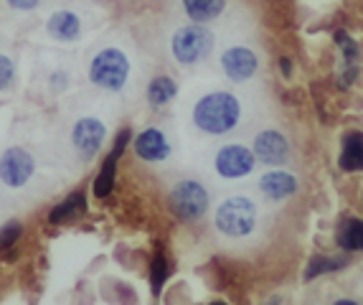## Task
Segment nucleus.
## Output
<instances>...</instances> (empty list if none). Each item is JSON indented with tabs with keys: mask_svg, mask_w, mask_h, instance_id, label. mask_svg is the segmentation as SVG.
<instances>
[{
	"mask_svg": "<svg viewBox=\"0 0 363 305\" xmlns=\"http://www.w3.org/2000/svg\"><path fill=\"white\" fill-rule=\"evenodd\" d=\"M244 107L231 92H208L194 104V125L203 135H226L239 128Z\"/></svg>",
	"mask_w": 363,
	"mask_h": 305,
	"instance_id": "f257e3e1",
	"label": "nucleus"
},
{
	"mask_svg": "<svg viewBox=\"0 0 363 305\" xmlns=\"http://www.w3.org/2000/svg\"><path fill=\"white\" fill-rule=\"evenodd\" d=\"M213 232L224 242H247L259 232V206L247 196H229L213 211Z\"/></svg>",
	"mask_w": 363,
	"mask_h": 305,
	"instance_id": "f03ea898",
	"label": "nucleus"
},
{
	"mask_svg": "<svg viewBox=\"0 0 363 305\" xmlns=\"http://www.w3.org/2000/svg\"><path fill=\"white\" fill-rule=\"evenodd\" d=\"M213 43H216L213 33L201 23L178 26L170 33V54L183 67H196V64H201V61H206L211 56Z\"/></svg>",
	"mask_w": 363,
	"mask_h": 305,
	"instance_id": "7ed1b4c3",
	"label": "nucleus"
},
{
	"mask_svg": "<svg viewBox=\"0 0 363 305\" xmlns=\"http://www.w3.org/2000/svg\"><path fill=\"white\" fill-rule=\"evenodd\" d=\"M130 79V61L125 51L107 46L99 49L89 61V82L99 89L120 92Z\"/></svg>",
	"mask_w": 363,
	"mask_h": 305,
	"instance_id": "20e7f679",
	"label": "nucleus"
},
{
	"mask_svg": "<svg viewBox=\"0 0 363 305\" xmlns=\"http://www.w3.org/2000/svg\"><path fill=\"white\" fill-rule=\"evenodd\" d=\"M170 206L183 221H199L211 206V194L199 178H181L170 186Z\"/></svg>",
	"mask_w": 363,
	"mask_h": 305,
	"instance_id": "39448f33",
	"label": "nucleus"
},
{
	"mask_svg": "<svg viewBox=\"0 0 363 305\" xmlns=\"http://www.w3.org/2000/svg\"><path fill=\"white\" fill-rule=\"evenodd\" d=\"M255 171V152L244 145H224L213 152V173L226 181H239Z\"/></svg>",
	"mask_w": 363,
	"mask_h": 305,
	"instance_id": "423d86ee",
	"label": "nucleus"
},
{
	"mask_svg": "<svg viewBox=\"0 0 363 305\" xmlns=\"http://www.w3.org/2000/svg\"><path fill=\"white\" fill-rule=\"evenodd\" d=\"M33 155L26 148H8L0 155V181L6 183L8 189H21L30 181L33 176Z\"/></svg>",
	"mask_w": 363,
	"mask_h": 305,
	"instance_id": "0eeeda50",
	"label": "nucleus"
},
{
	"mask_svg": "<svg viewBox=\"0 0 363 305\" xmlns=\"http://www.w3.org/2000/svg\"><path fill=\"white\" fill-rule=\"evenodd\" d=\"M221 69L231 82H247L259 69V56H257L255 49L234 43V46H226L221 51Z\"/></svg>",
	"mask_w": 363,
	"mask_h": 305,
	"instance_id": "6e6552de",
	"label": "nucleus"
},
{
	"mask_svg": "<svg viewBox=\"0 0 363 305\" xmlns=\"http://www.w3.org/2000/svg\"><path fill=\"white\" fill-rule=\"evenodd\" d=\"M104 135H107V130H104L102 120H97V117H82L72 128V148L77 150V155L82 160H89L99 152Z\"/></svg>",
	"mask_w": 363,
	"mask_h": 305,
	"instance_id": "1a4fd4ad",
	"label": "nucleus"
},
{
	"mask_svg": "<svg viewBox=\"0 0 363 305\" xmlns=\"http://www.w3.org/2000/svg\"><path fill=\"white\" fill-rule=\"evenodd\" d=\"M287 155H290L287 138L282 133H277V130H262L255 138V158H259L262 163H285Z\"/></svg>",
	"mask_w": 363,
	"mask_h": 305,
	"instance_id": "9d476101",
	"label": "nucleus"
},
{
	"mask_svg": "<svg viewBox=\"0 0 363 305\" xmlns=\"http://www.w3.org/2000/svg\"><path fill=\"white\" fill-rule=\"evenodd\" d=\"M135 152L147 163H157V160H165L170 155V143L163 130L147 128L135 138Z\"/></svg>",
	"mask_w": 363,
	"mask_h": 305,
	"instance_id": "9b49d317",
	"label": "nucleus"
},
{
	"mask_svg": "<svg viewBox=\"0 0 363 305\" xmlns=\"http://www.w3.org/2000/svg\"><path fill=\"white\" fill-rule=\"evenodd\" d=\"M128 140H130V130H122L120 138H117V143H115V148H112V152H109L107 160L102 163L99 176L94 178V194L102 196V199L112 191V186H115L117 160H120V155H122V150H125V145H128Z\"/></svg>",
	"mask_w": 363,
	"mask_h": 305,
	"instance_id": "f8f14e48",
	"label": "nucleus"
},
{
	"mask_svg": "<svg viewBox=\"0 0 363 305\" xmlns=\"http://www.w3.org/2000/svg\"><path fill=\"white\" fill-rule=\"evenodd\" d=\"M297 189V181L292 173L287 171H269L259 178V191L272 199V201H282V199H290Z\"/></svg>",
	"mask_w": 363,
	"mask_h": 305,
	"instance_id": "ddd939ff",
	"label": "nucleus"
},
{
	"mask_svg": "<svg viewBox=\"0 0 363 305\" xmlns=\"http://www.w3.org/2000/svg\"><path fill=\"white\" fill-rule=\"evenodd\" d=\"M181 8L186 13V18L194 23H211L216 21L226 8V0H181Z\"/></svg>",
	"mask_w": 363,
	"mask_h": 305,
	"instance_id": "4468645a",
	"label": "nucleus"
},
{
	"mask_svg": "<svg viewBox=\"0 0 363 305\" xmlns=\"http://www.w3.org/2000/svg\"><path fill=\"white\" fill-rule=\"evenodd\" d=\"M49 33L59 41H77L82 36V21L72 11H56L49 18Z\"/></svg>",
	"mask_w": 363,
	"mask_h": 305,
	"instance_id": "2eb2a0df",
	"label": "nucleus"
},
{
	"mask_svg": "<svg viewBox=\"0 0 363 305\" xmlns=\"http://www.w3.org/2000/svg\"><path fill=\"white\" fill-rule=\"evenodd\" d=\"M340 168L343 171H361L363 168V133H348L343 138Z\"/></svg>",
	"mask_w": 363,
	"mask_h": 305,
	"instance_id": "dca6fc26",
	"label": "nucleus"
},
{
	"mask_svg": "<svg viewBox=\"0 0 363 305\" xmlns=\"http://www.w3.org/2000/svg\"><path fill=\"white\" fill-rule=\"evenodd\" d=\"M338 244L343 250L348 252H356V250H363V221L361 219H343L338 224V234H335Z\"/></svg>",
	"mask_w": 363,
	"mask_h": 305,
	"instance_id": "f3484780",
	"label": "nucleus"
},
{
	"mask_svg": "<svg viewBox=\"0 0 363 305\" xmlns=\"http://www.w3.org/2000/svg\"><path fill=\"white\" fill-rule=\"evenodd\" d=\"M176 94H178V87L170 77H155V79L150 82V87H147V99H150L152 107H163V104H168Z\"/></svg>",
	"mask_w": 363,
	"mask_h": 305,
	"instance_id": "a211bd4d",
	"label": "nucleus"
},
{
	"mask_svg": "<svg viewBox=\"0 0 363 305\" xmlns=\"http://www.w3.org/2000/svg\"><path fill=\"white\" fill-rule=\"evenodd\" d=\"M84 206H86V204H84V194H82V191H74V194L69 196L67 201L51 209L49 221H51V224H61V221L72 219L74 214H82V211H84Z\"/></svg>",
	"mask_w": 363,
	"mask_h": 305,
	"instance_id": "6ab92c4d",
	"label": "nucleus"
},
{
	"mask_svg": "<svg viewBox=\"0 0 363 305\" xmlns=\"http://www.w3.org/2000/svg\"><path fill=\"white\" fill-rule=\"evenodd\" d=\"M343 262H345V260H325V257H318V260H313V265L308 267V274H305V280H313V277H318V274H323V272L338 270Z\"/></svg>",
	"mask_w": 363,
	"mask_h": 305,
	"instance_id": "aec40b11",
	"label": "nucleus"
},
{
	"mask_svg": "<svg viewBox=\"0 0 363 305\" xmlns=\"http://www.w3.org/2000/svg\"><path fill=\"white\" fill-rule=\"evenodd\" d=\"M150 272H152V293L157 295L160 293V287H163V282H165V274H168V265H165L163 255H157L155 260H152Z\"/></svg>",
	"mask_w": 363,
	"mask_h": 305,
	"instance_id": "412c9836",
	"label": "nucleus"
},
{
	"mask_svg": "<svg viewBox=\"0 0 363 305\" xmlns=\"http://www.w3.org/2000/svg\"><path fill=\"white\" fill-rule=\"evenodd\" d=\"M18 237H21V224H18V221H11V224L3 226V229H0V252L11 250Z\"/></svg>",
	"mask_w": 363,
	"mask_h": 305,
	"instance_id": "4be33fe9",
	"label": "nucleus"
},
{
	"mask_svg": "<svg viewBox=\"0 0 363 305\" xmlns=\"http://www.w3.org/2000/svg\"><path fill=\"white\" fill-rule=\"evenodd\" d=\"M16 79V67H13V61L8 56L0 54V92L8 89Z\"/></svg>",
	"mask_w": 363,
	"mask_h": 305,
	"instance_id": "5701e85b",
	"label": "nucleus"
},
{
	"mask_svg": "<svg viewBox=\"0 0 363 305\" xmlns=\"http://www.w3.org/2000/svg\"><path fill=\"white\" fill-rule=\"evenodd\" d=\"M8 6L16 11H33L38 6V0H8Z\"/></svg>",
	"mask_w": 363,
	"mask_h": 305,
	"instance_id": "b1692460",
	"label": "nucleus"
},
{
	"mask_svg": "<svg viewBox=\"0 0 363 305\" xmlns=\"http://www.w3.org/2000/svg\"><path fill=\"white\" fill-rule=\"evenodd\" d=\"M333 305H356L353 300H338V303H333Z\"/></svg>",
	"mask_w": 363,
	"mask_h": 305,
	"instance_id": "393cba45",
	"label": "nucleus"
},
{
	"mask_svg": "<svg viewBox=\"0 0 363 305\" xmlns=\"http://www.w3.org/2000/svg\"><path fill=\"white\" fill-rule=\"evenodd\" d=\"M211 305H226V303H211Z\"/></svg>",
	"mask_w": 363,
	"mask_h": 305,
	"instance_id": "a878e982",
	"label": "nucleus"
}]
</instances>
